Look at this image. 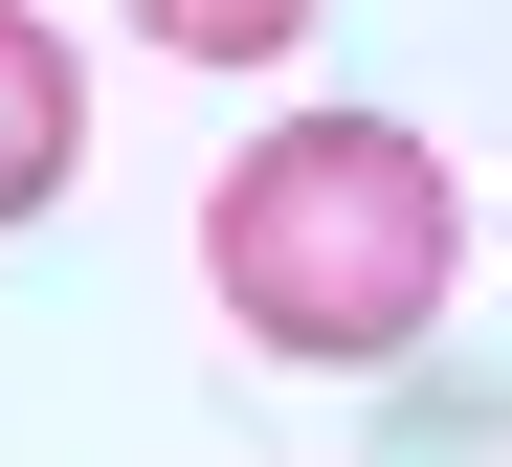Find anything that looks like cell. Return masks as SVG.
Here are the masks:
<instances>
[{
    "label": "cell",
    "mask_w": 512,
    "mask_h": 467,
    "mask_svg": "<svg viewBox=\"0 0 512 467\" xmlns=\"http://www.w3.org/2000/svg\"><path fill=\"white\" fill-rule=\"evenodd\" d=\"M179 67H268V45H312V0H134Z\"/></svg>",
    "instance_id": "3"
},
{
    "label": "cell",
    "mask_w": 512,
    "mask_h": 467,
    "mask_svg": "<svg viewBox=\"0 0 512 467\" xmlns=\"http://www.w3.org/2000/svg\"><path fill=\"white\" fill-rule=\"evenodd\" d=\"M446 267H468V201H446V156L401 112H290V134H245L223 201H201V290L268 356H312V379L446 334Z\"/></svg>",
    "instance_id": "1"
},
{
    "label": "cell",
    "mask_w": 512,
    "mask_h": 467,
    "mask_svg": "<svg viewBox=\"0 0 512 467\" xmlns=\"http://www.w3.org/2000/svg\"><path fill=\"white\" fill-rule=\"evenodd\" d=\"M67 156H90V67H67L45 0H0V223H45Z\"/></svg>",
    "instance_id": "2"
}]
</instances>
